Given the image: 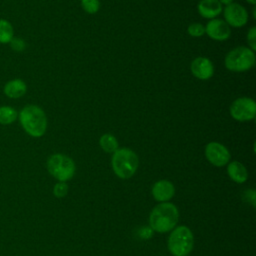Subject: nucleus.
Returning <instances> with one entry per match:
<instances>
[{
    "label": "nucleus",
    "instance_id": "nucleus-1",
    "mask_svg": "<svg viewBox=\"0 0 256 256\" xmlns=\"http://www.w3.org/2000/svg\"><path fill=\"white\" fill-rule=\"evenodd\" d=\"M18 120L23 130L31 137L39 138L46 133L47 116L38 105H25L18 113Z\"/></svg>",
    "mask_w": 256,
    "mask_h": 256
},
{
    "label": "nucleus",
    "instance_id": "nucleus-2",
    "mask_svg": "<svg viewBox=\"0 0 256 256\" xmlns=\"http://www.w3.org/2000/svg\"><path fill=\"white\" fill-rule=\"evenodd\" d=\"M179 218L177 207L169 202H162L155 206L149 216V225L152 230L159 233H166L172 230Z\"/></svg>",
    "mask_w": 256,
    "mask_h": 256
},
{
    "label": "nucleus",
    "instance_id": "nucleus-3",
    "mask_svg": "<svg viewBox=\"0 0 256 256\" xmlns=\"http://www.w3.org/2000/svg\"><path fill=\"white\" fill-rule=\"evenodd\" d=\"M139 160L136 153L129 148H118L112 155L111 165L114 173L121 179H128L134 175Z\"/></svg>",
    "mask_w": 256,
    "mask_h": 256
},
{
    "label": "nucleus",
    "instance_id": "nucleus-4",
    "mask_svg": "<svg viewBox=\"0 0 256 256\" xmlns=\"http://www.w3.org/2000/svg\"><path fill=\"white\" fill-rule=\"evenodd\" d=\"M255 59L254 51L249 47L239 46L227 53L224 64L229 71L245 72L255 65Z\"/></svg>",
    "mask_w": 256,
    "mask_h": 256
},
{
    "label": "nucleus",
    "instance_id": "nucleus-5",
    "mask_svg": "<svg viewBox=\"0 0 256 256\" xmlns=\"http://www.w3.org/2000/svg\"><path fill=\"white\" fill-rule=\"evenodd\" d=\"M194 238L187 226H178L170 234L168 249L173 256H188L193 249Z\"/></svg>",
    "mask_w": 256,
    "mask_h": 256
},
{
    "label": "nucleus",
    "instance_id": "nucleus-6",
    "mask_svg": "<svg viewBox=\"0 0 256 256\" xmlns=\"http://www.w3.org/2000/svg\"><path fill=\"white\" fill-rule=\"evenodd\" d=\"M75 163L67 155L56 153L51 155L47 160L48 172L59 182L70 180L75 173Z\"/></svg>",
    "mask_w": 256,
    "mask_h": 256
},
{
    "label": "nucleus",
    "instance_id": "nucleus-7",
    "mask_svg": "<svg viewBox=\"0 0 256 256\" xmlns=\"http://www.w3.org/2000/svg\"><path fill=\"white\" fill-rule=\"evenodd\" d=\"M229 112L231 117L236 121H250L255 118L256 103L252 98L239 97L232 102Z\"/></svg>",
    "mask_w": 256,
    "mask_h": 256
},
{
    "label": "nucleus",
    "instance_id": "nucleus-8",
    "mask_svg": "<svg viewBox=\"0 0 256 256\" xmlns=\"http://www.w3.org/2000/svg\"><path fill=\"white\" fill-rule=\"evenodd\" d=\"M206 159L214 166L222 167L230 160L229 150L219 142H209L205 147Z\"/></svg>",
    "mask_w": 256,
    "mask_h": 256
},
{
    "label": "nucleus",
    "instance_id": "nucleus-9",
    "mask_svg": "<svg viewBox=\"0 0 256 256\" xmlns=\"http://www.w3.org/2000/svg\"><path fill=\"white\" fill-rule=\"evenodd\" d=\"M224 21L231 27L239 28L243 27L248 21V12L240 4L232 2L229 5H226L223 11Z\"/></svg>",
    "mask_w": 256,
    "mask_h": 256
},
{
    "label": "nucleus",
    "instance_id": "nucleus-10",
    "mask_svg": "<svg viewBox=\"0 0 256 256\" xmlns=\"http://www.w3.org/2000/svg\"><path fill=\"white\" fill-rule=\"evenodd\" d=\"M205 34L213 40L224 41L231 35L230 26L223 19H211L205 26Z\"/></svg>",
    "mask_w": 256,
    "mask_h": 256
},
{
    "label": "nucleus",
    "instance_id": "nucleus-11",
    "mask_svg": "<svg viewBox=\"0 0 256 256\" xmlns=\"http://www.w3.org/2000/svg\"><path fill=\"white\" fill-rule=\"evenodd\" d=\"M190 70L193 76L200 80H208L214 74L213 63L209 58L203 56L196 57L194 60H192Z\"/></svg>",
    "mask_w": 256,
    "mask_h": 256
},
{
    "label": "nucleus",
    "instance_id": "nucleus-12",
    "mask_svg": "<svg viewBox=\"0 0 256 256\" xmlns=\"http://www.w3.org/2000/svg\"><path fill=\"white\" fill-rule=\"evenodd\" d=\"M173 184L168 180H159L152 187V195L158 202H167L174 195Z\"/></svg>",
    "mask_w": 256,
    "mask_h": 256
},
{
    "label": "nucleus",
    "instance_id": "nucleus-13",
    "mask_svg": "<svg viewBox=\"0 0 256 256\" xmlns=\"http://www.w3.org/2000/svg\"><path fill=\"white\" fill-rule=\"evenodd\" d=\"M197 11L200 16L206 19H214L223 11L218 0H200L197 4Z\"/></svg>",
    "mask_w": 256,
    "mask_h": 256
},
{
    "label": "nucleus",
    "instance_id": "nucleus-14",
    "mask_svg": "<svg viewBox=\"0 0 256 256\" xmlns=\"http://www.w3.org/2000/svg\"><path fill=\"white\" fill-rule=\"evenodd\" d=\"M27 92V84L20 78H15L7 81L3 87L5 96L11 99H18L23 97Z\"/></svg>",
    "mask_w": 256,
    "mask_h": 256
},
{
    "label": "nucleus",
    "instance_id": "nucleus-15",
    "mask_svg": "<svg viewBox=\"0 0 256 256\" xmlns=\"http://www.w3.org/2000/svg\"><path fill=\"white\" fill-rule=\"evenodd\" d=\"M227 173L230 179L236 183H244L248 178L246 167L238 161H232L228 164Z\"/></svg>",
    "mask_w": 256,
    "mask_h": 256
},
{
    "label": "nucleus",
    "instance_id": "nucleus-16",
    "mask_svg": "<svg viewBox=\"0 0 256 256\" xmlns=\"http://www.w3.org/2000/svg\"><path fill=\"white\" fill-rule=\"evenodd\" d=\"M18 119L17 110L9 105L0 106V124L10 125Z\"/></svg>",
    "mask_w": 256,
    "mask_h": 256
},
{
    "label": "nucleus",
    "instance_id": "nucleus-17",
    "mask_svg": "<svg viewBox=\"0 0 256 256\" xmlns=\"http://www.w3.org/2000/svg\"><path fill=\"white\" fill-rule=\"evenodd\" d=\"M99 144L100 147L107 153H114L119 148L116 137L110 133L103 134L99 139Z\"/></svg>",
    "mask_w": 256,
    "mask_h": 256
},
{
    "label": "nucleus",
    "instance_id": "nucleus-18",
    "mask_svg": "<svg viewBox=\"0 0 256 256\" xmlns=\"http://www.w3.org/2000/svg\"><path fill=\"white\" fill-rule=\"evenodd\" d=\"M14 37V29L12 24L6 19H0V43L9 44Z\"/></svg>",
    "mask_w": 256,
    "mask_h": 256
},
{
    "label": "nucleus",
    "instance_id": "nucleus-19",
    "mask_svg": "<svg viewBox=\"0 0 256 256\" xmlns=\"http://www.w3.org/2000/svg\"><path fill=\"white\" fill-rule=\"evenodd\" d=\"M83 10L88 14H95L100 8L99 0H81Z\"/></svg>",
    "mask_w": 256,
    "mask_h": 256
},
{
    "label": "nucleus",
    "instance_id": "nucleus-20",
    "mask_svg": "<svg viewBox=\"0 0 256 256\" xmlns=\"http://www.w3.org/2000/svg\"><path fill=\"white\" fill-rule=\"evenodd\" d=\"M187 33L192 37H201L205 34V26L201 23H192L187 28Z\"/></svg>",
    "mask_w": 256,
    "mask_h": 256
},
{
    "label": "nucleus",
    "instance_id": "nucleus-21",
    "mask_svg": "<svg viewBox=\"0 0 256 256\" xmlns=\"http://www.w3.org/2000/svg\"><path fill=\"white\" fill-rule=\"evenodd\" d=\"M11 49L17 53L23 52L26 49V42L22 38L13 37L12 40L9 42Z\"/></svg>",
    "mask_w": 256,
    "mask_h": 256
},
{
    "label": "nucleus",
    "instance_id": "nucleus-22",
    "mask_svg": "<svg viewBox=\"0 0 256 256\" xmlns=\"http://www.w3.org/2000/svg\"><path fill=\"white\" fill-rule=\"evenodd\" d=\"M67 192H68V185L65 182H58L57 184H55L53 188V194L58 198H62L66 196Z\"/></svg>",
    "mask_w": 256,
    "mask_h": 256
},
{
    "label": "nucleus",
    "instance_id": "nucleus-23",
    "mask_svg": "<svg viewBox=\"0 0 256 256\" xmlns=\"http://www.w3.org/2000/svg\"><path fill=\"white\" fill-rule=\"evenodd\" d=\"M247 42L249 44V48L255 52L256 50V27L252 26L247 32Z\"/></svg>",
    "mask_w": 256,
    "mask_h": 256
},
{
    "label": "nucleus",
    "instance_id": "nucleus-24",
    "mask_svg": "<svg viewBox=\"0 0 256 256\" xmlns=\"http://www.w3.org/2000/svg\"><path fill=\"white\" fill-rule=\"evenodd\" d=\"M245 195L247 196L246 198H244L246 201L250 202L253 206H255V191L254 190H246L245 191Z\"/></svg>",
    "mask_w": 256,
    "mask_h": 256
},
{
    "label": "nucleus",
    "instance_id": "nucleus-25",
    "mask_svg": "<svg viewBox=\"0 0 256 256\" xmlns=\"http://www.w3.org/2000/svg\"><path fill=\"white\" fill-rule=\"evenodd\" d=\"M219 2H220V4L221 5H229V4H231L232 2H233V0H218Z\"/></svg>",
    "mask_w": 256,
    "mask_h": 256
},
{
    "label": "nucleus",
    "instance_id": "nucleus-26",
    "mask_svg": "<svg viewBox=\"0 0 256 256\" xmlns=\"http://www.w3.org/2000/svg\"><path fill=\"white\" fill-rule=\"evenodd\" d=\"M248 3L252 4V5H255L256 4V0H246Z\"/></svg>",
    "mask_w": 256,
    "mask_h": 256
}]
</instances>
